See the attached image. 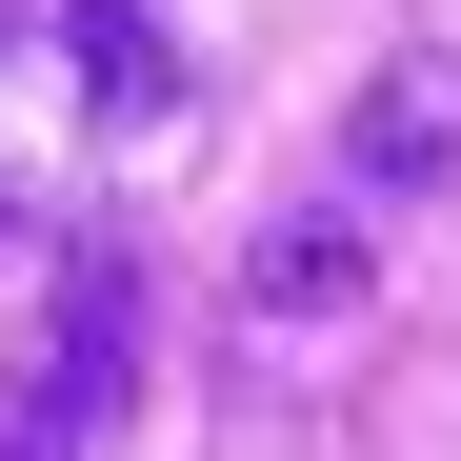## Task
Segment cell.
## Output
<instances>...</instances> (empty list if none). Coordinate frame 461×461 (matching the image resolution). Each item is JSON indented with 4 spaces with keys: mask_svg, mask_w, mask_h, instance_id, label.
<instances>
[{
    "mask_svg": "<svg viewBox=\"0 0 461 461\" xmlns=\"http://www.w3.org/2000/svg\"><path fill=\"white\" fill-rule=\"evenodd\" d=\"M121 361H140V261L81 241V261H60V301H41V341H21V381H0V461H101Z\"/></svg>",
    "mask_w": 461,
    "mask_h": 461,
    "instance_id": "1",
    "label": "cell"
},
{
    "mask_svg": "<svg viewBox=\"0 0 461 461\" xmlns=\"http://www.w3.org/2000/svg\"><path fill=\"white\" fill-rule=\"evenodd\" d=\"M361 261H381V241H361V201H301L281 241L241 261V301H261V321H321V301H361Z\"/></svg>",
    "mask_w": 461,
    "mask_h": 461,
    "instance_id": "2",
    "label": "cell"
},
{
    "mask_svg": "<svg viewBox=\"0 0 461 461\" xmlns=\"http://www.w3.org/2000/svg\"><path fill=\"white\" fill-rule=\"evenodd\" d=\"M81 81H101V121H161V101H181V41H161V0H81Z\"/></svg>",
    "mask_w": 461,
    "mask_h": 461,
    "instance_id": "3",
    "label": "cell"
}]
</instances>
